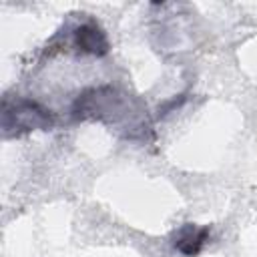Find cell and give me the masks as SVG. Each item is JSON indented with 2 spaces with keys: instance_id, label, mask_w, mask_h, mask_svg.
Returning <instances> with one entry per match:
<instances>
[{
  "instance_id": "cell-2",
  "label": "cell",
  "mask_w": 257,
  "mask_h": 257,
  "mask_svg": "<svg viewBox=\"0 0 257 257\" xmlns=\"http://www.w3.org/2000/svg\"><path fill=\"white\" fill-rule=\"evenodd\" d=\"M74 44L78 46L80 52H88V54H96V56H102L108 52L106 34L92 20L74 30Z\"/></svg>"
},
{
  "instance_id": "cell-3",
  "label": "cell",
  "mask_w": 257,
  "mask_h": 257,
  "mask_svg": "<svg viewBox=\"0 0 257 257\" xmlns=\"http://www.w3.org/2000/svg\"><path fill=\"white\" fill-rule=\"evenodd\" d=\"M207 237H209V229L205 227L197 229L193 225H185L175 237V249H179L187 257H195L207 243Z\"/></svg>"
},
{
  "instance_id": "cell-1",
  "label": "cell",
  "mask_w": 257,
  "mask_h": 257,
  "mask_svg": "<svg viewBox=\"0 0 257 257\" xmlns=\"http://www.w3.org/2000/svg\"><path fill=\"white\" fill-rule=\"evenodd\" d=\"M14 116V126H20L24 131L30 128H48L52 126V114L44 106H40L34 100H18L14 110L4 106V118Z\"/></svg>"
}]
</instances>
